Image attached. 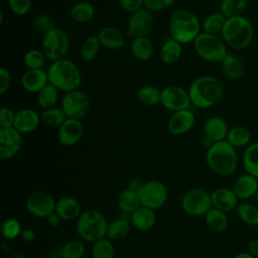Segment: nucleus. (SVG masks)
Instances as JSON below:
<instances>
[{"mask_svg":"<svg viewBox=\"0 0 258 258\" xmlns=\"http://www.w3.org/2000/svg\"><path fill=\"white\" fill-rule=\"evenodd\" d=\"M190 103L196 108L207 109L218 104L225 93L223 83L213 76L196 78L187 89Z\"/></svg>","mask_w":258,"mask_h":258,"instance_id":"nucleus-1","label":"nucleus"},{"mask_svg":"<svg viewBox=\"0 0 258 258\" xmlns=\"http://www.w3.org/2000/svg\"><path fill=\"white\" fill-rule=\"evenodd\" d=\"M206 163L218 175H232L239 163L237 150L226 140L215 142L206 151Z\"/></svg>","mask_w":258,"mask_h":258,"instance_id":"nucleus-2","label":"nucleus"},{"mask_svg":"<svg viewBox=\"0 0 258 258\" xmlns=\"http://www.w3.org/2000/svg\"><path fill=\"white\" fill-rule=\"evenodd\" d=\"M171 38L181 44L194 42L202 30V23L198 16L186 9L173 11L168 21Z\"/></svg>","mask_w":258,"mask_h":258,"instance_id":"nucleus-3","label":"nucleus"},{"mask_svg":"<svg viewBox=\"0 0 258 258\" xmlns=\"http://www.w3.org/2000/svg\"><path fill=\"white\" fill-rule=\"evenodd\" d=\"M48 82L58 91L64 93L78 90L82 84V74L79 67L69 58L52 61L47 69Z\"/></svg>","mask_w":258,"mask_h":258,"instance_id":"nucleus-4","label":"nucleus"},{"mask_svg":"<svg viewBox=\"0 0 258 258\" xmlns=\"http://www.w3.org/2000/svg\"><path fill=\"white\" fill-rule=\"evenodd\" d=\"M221 37L228 47L243 50L251 44L254 38V26L244 15L227 18Z\"/></svg>","mask_w":258,"mask_h":258,"instance_id":"nucleus-5","label":"nucleus"},{"mask_svg":"<svg viewBox=\"0 0 258 258\" xmlns=\"http://www.w3.org/2000/svg\"><path fill=\"white\" fill-rule=\"evenodd\" d=\"M108 222L104 215L95 210L89 209L77 219V233L82 240L87 242H97L107 236Z\"/></svg>","mask_w":258,"mask_h":258,"instance_id":"nucleus-6","label":"nucleus"},{"mask_svg":"<svg viewBox=\"0 0 258 258\" xmlns=\"http://www.w3.org/2000/svg\"><path fill=\"white\" fill-rule=\"evenodd\" d=\"M192 45L196 53L209 62H221L228 54L226 43L216 34L201 32Z\"/></svg>","mask_w":258,"mask_h":258,"instance_id":"nucleus-7","label":"nucleus"},{"mask_svg":"<svg viewBox=\"0 0 258 258\" xmlns=\"http://www.w3.org/2000/svg\"><path fill=\"white\" fill-rule=\"evenodd\" d=\"M70 49V36L62 28L54 27L43 35L41 50L46 59L52 61L64 58Z\"/></svg>","mask_w":258,"mask_h":258,"instance_id":"nucleus-8","label":"nucleus"},{"mask_svg":"<svg viewBox=\"0 0 258 258\" xmlns=\"http://www.w3.org/2000/svg\"><path fill=\"white\" fill-rule=\"evenodd\" d=\"M180 206L190 216H205L213 208L211 194L204 188H191L182 196Z\"/></svg>","mask_w":258,"mask_h":258,"instance_id":"nucleus-9","label":"nucleus"},{"mask_svg":"<svg viewBox=\"0 0 258 258\" xmlns=\"http://www.w3.org/2000/svg\"><path fill=\"white\" fill-rule=\"evenodd\" d=\"M90 106L89 97L79 89L64 93L60 102V108L67 118L78 120H82L88 115Z\"/></svg>","mask_w":258,"mask_h":258,"instance_id":"nucleus-10","label":"nucleus"},{"mask_svg":"<svg viewBox=\"0 0 258 258\" xmlns=\"http://www.w3.org/2000/svg\"><path fill=\"white\" fill-rule=\"evenodd\" d=\"M141 206L157 210L164 206L168 198L166 185L159 180H149L142 184L138 190Z\"/></svg>","mask_w":258,"mask_h":258,"instance_id":"nucleus-11","label":"nucleus"},{"mask_svg":"<svg viewBox=\"0 0 258 258\" xmlns=\"http://www.w3.org/2000/svg\"><path fill=\"white\" fill-rule=\"evenodd\" d=\"M56 201L53 196L46 190H35L26 199L27 211L37 217L46 219L55 212Z\"/></svg>","mask_w":258,"mask_h":258,"instance_id":"nucleus-12","label":"nucleus"},{"mask_svg":"<svg viewBox=\"0 0 258 258\" xmlns=\"http://www.w3.org/2000/svg\"><path fill=\"white\" fill-rule=\"evenodd\" d=\"M161 105L173 112L188 109L190 103L187 90L175 85H170L161 90Z\"/></svg>","mask_w":258,"mask_h":258,"instance_id":"nucleus-13","label":"nucleus"},{"mask_svg":"<svg viewBox=\"0 0 258 258\" xmlns=\"http://www.w3.org/2000/svg\"><path fill=\"white\" fill-rule=\"evenodd\" d=\"M154 17L152 11L147 8H141L131 13L128 19V32L134 37L147 36L153 29Z\"/></svg>","mask_w":258,"mask_h":258,"instance_id":"nucleus-14","label":"nucleus"},{"mask_svg":"<svg viewBox=\"0 0 258 258\" xmlns=\"http://www.w3.org/2000/svg\"><path fill=\"white\" fill-rule=\"evenodd\" d=\"M22 146V134L14 127L0 128V158L10 159Z\"/></svg>","mask_w":258,"mask_h":258,"instance_id":"nucleus-15","label":"nucleus"},{"mask_svg":"<svg viewBox=\"0 0 258 258\" xmlns=\"http://www.w3.org/2000/svg\"><path fill=\"white\" fill-rule=\"evenodd\" d=\"M84 135V125L81 120L67 118L57 130L58 141L64 146L79 143Z\"/></svg>","mask_w":258,"mask_h":258,"instance_id":"nucleus-16","label":"nucleus"},{"mask_svg":"<svg viewBox=\"0 0 258 258\" xmlns=\"http://www.w3.org/2000/svg\"><path fill=\"white\" fill-rule=\"evenodd\" d=\"M196 118L194 113L188 110L173 112L167 122V130L172 135H183L187 133L195 125Z\"/></svg>","mask_w":258,"mask_h":258,"instance_id":"nucleus-17","label":"nucleus"},{"mask_svg":"<svg viewBox=\"0 0 258 258\" xmlns=\"http://www.w3.org/2000/svg\"><path fill=\"white\" fill-rule=\"evenodd\" d=\"M213 208L221 210L225 213L236 210L239 205V199L235 195L233 188L221 186L211 192Z\"/></svg>","mask_w":258,"mask_h":258,"instance_id":"nucleus-18","label":"nucleus"},{"mask_svg":"<svg viewBox=\"0 0 258 258\" xmlns=\"http://www.w3.org/2000/svg\"><path fill=\"white\" fill-rule=\"evenodd\" d=\"M47 84H49L47 72L43 71L42 69H27L20 78V85L22 89L29 93L37 94Z\"/></svg>","mask_w":258,"mask_h":258,"instance_id":"nucleus-19","label":"nucleus"},{"mask_svg":"<svg viewBox=\"0 0 258 258\" xmlns=\"http://www.w3.org/2000/svg\"><path fill=\"white\" fill-rule=\"evenodd\" d=\"M40 122V115L35 110L30 108H24L16 112L13 127L21 134L30 133L37 129Z\"/></svg>","mask_w":258,"mask_h":258,"instance_id":"nucleus-20","label":"nucleus"},{"mask_svg":"<svg viewBox=\"0 0 258 258\" xmlns=\"http://www.w3.org/2000/svg\"><path fill=\"white\" fill-rule=\"evenodd\" d=\"M229 126L226 120L221 116H211L204 124L205 137L209 138L213 143L226 140Z\"/></svg>","mask_w":258,"mask_h":258,"instance_id":"nucleus-21","label":"nucleus"},{"mask_svg":"<svg viewBox=\"0 0 258 258\" xmlns=\"http://www.w3.org/2000/svg\"><path fill=\"white\" fill-rule=\"evenodd\" d=\"M233 190L239 200L245 201L254 198L258 190V178L245 172L237 177L233 185Z\"/></svg>","mask_w":258,"mask_h":258,"instance_id":"nucleus-22","label":"nucleus"},{"mask_svg":"<svg viewBox=\"0 0 258 258\" xmlns=\"http://www.w3.org/2000/svg\"><path fill=\"white\" fill-rule=\"evenodd\" d=\"M55 213L62 221H73L82 214V207L76 198L62 197L56 201Z\"/></svg>","mask_w":258,"mask_h":258,"instance_id":"nucleus-23","label":"nucleus"},{"mask_svg":"<svg viewBox=\"0 0 258 258\" xmlns=\"http://www.w3.org/2000/svg\"><path fill=\"white\" fill-rule=\"evenodd\" d=\"M101 46L108 49H119L125 45L126 39L123 32L115 26H105L98 33Z\"/></svg>","mask_w":258,"mask_h":258,"instance_id":"nucleus-24","label":"nucleus"},{"mask_svg":"<svg viewBox=\"0 0 258 258\" xmlns=\"http://www.w3.org/2000/svg\"><path fill=\"white\" fill-rule=\"evenodd\" d=\"M130 224L138 231H148L152 229L156 223V214L154 210L140 206L135 210L129 218Z\"/></svg>","mask_w":258,"mask_h":258,"instance_id":"nucleus-25","label":"nucleus"},{"mask_svg":"<svg viewBox=\"0 0 258 258\" xmlns=\"http://www.w3.org/2000/svg\"><path fill=\"white\" fill-rule=\"evenodd\" d=\"M221 63V72L222 74L231 81L240 80L245 73V66L242 59L233 54L229 53L224 57Z\"/></svg>","mask_w":258,"mask_h":258,"instance_id":"nucleus-26","label":"nucleus"},{"mask_svg":"<svg viewBox=\"0 0 258 258\" xmlns=\"http://www.w3.org/2000/svg\"><path fill=\"white\" fill-rule=\"evenodd\" d=\"M117 205L122 213L131 215L141 206L138 191L128 187L122 190L117 198Z\"/></svg>","mask_w":258,"mask_h":258,"instance_id":"nucleus-27","label":"nucleus"},{"mask_svg":"<svg viewBox=\"0 0 258 258\" xmlns=\"http://www.w3.org/2000/svg\"><path fill=\"white\" fill-rule=\"evenodd\" d=\"M131 52L138 60H148L153 55L154 46L147 36L134 37L131 41Z\"/></svg>","mask_w":258,"mask_h":258,"instance_id":"nucleus-28","label":"nucleus"},{"mask_svg":"<svg viewBox=\"0 0 258 258\" xmlns=\"http://www.w3.org/2000/svg\"><path fill=\"white\" fill-rule=\"evenodd\" d=\"M226 141L235 148L247 147L251 143V132L243 125H236L229 129Z\"/></svg>","mask_w":258,"mask_h":258,"instance_id":"nucleus-29","label":"nucleus"},{"mask_svg":"<svg viewBox=\"0 0 258 258\" xmlns=\"http://www.w3.org/2000/svg\"><path fill=\"white\" fill-rule=\"evenodd\" d=\"M242 164L245 172L258 178V141L250 143L242 155Z\"/></svg>","mask_w":258,"mask_h":258,"instance_id":"nucleus-30","label":"nucleus"},{"mask_svg":"<svg viewBox=\"0 0 258 258\" xmlns=\"http://www.w3.org/2000/svg\"><path fill=\"white\" fill-rule=\"evenodd\" d=\"M182 52V44L173 38L164 41L160 47V58L166 64H172L176 62Z\"/></svg>","mask_w":258,"mask_h":258,"instance_id":"nucleus-31","label":"nucleus"},{"mask_svg":"<svg viewBox=\"0 0 258 258\" xmlns=\"http://www.w3.org/2000/svg\"><path fill=\"white\" fill-rule=\"evenodd\" d=\"M205 222L209 229L217 233L225 231L229 223L227 213L221 210H218L216 208H212L205 215Z\"/></svg>","mask_w":258,"mask_h":258,"instance_id":"nucleus-32","label":"nucleus"},{"mask_svg":"<svg viewBox=\"0 0 258 258\" xmlns=\"http://www.w3.org/2000/svg\"><path fill=\"white\" fill-rule=\"evenodd\" d=\"M70 14L76 22L86 23L94 18L95 8L88 1H80L72 6Z\"/></svg>","mask_w":258,"mask_h":258,"instance_id":"nucleus-33","label":"nucleus"},{"mask_svg":"<svg viewBox=\"0 0 258 258\" xmlns=\"http://www.w3.org/2000/svg\"><path fill=\"white\" fill-rule=\"evenodd\" d=\"M226 21L227 17L222 12H213L203 20L202 30L205 33L218 35L222 32Z\"/></svg>","mask_w":258,"mask_h":258,"instance_id":"nucleus-34","label":"nucleus"},{"mask_svg":"<svg viewBox=\"0 0 258 258\" xmlns=\"http://www.w3.org/2000/svg\"><path fill=\"white\" fill-rule=\"evenodd\" d=\"M136 98L142 105L155 106L160 103L161 91L152 85H145L138 89Z\"/></svg>","mask_w":258,"mask_h":258,"instance_id":"nucleus-35","label":"nucleus"},{"mask_svg":"<svg viewBox=\"0 0 258 258\" xmlns=\"http://www.w3.org/2000/svg\"><path fill=\"white\" fill-rule=\"evenodd\" d=\"M130 227V221L123 218H118L108 225L107 237L111 241L122 240L129 235Z\"/></svg>","mask_w":258,"mask_h":258,"instance_id":"nucleus-36","label":"nucleus"},{"mask_svg":"<svg viewBox=\"0 0 258 258\" xmlns=\"http://www.w3.org/2000/svg\"><path fill=\"white\" fill-rule=\"evenodd\" d=\"M238 218L248 226L258 225V207L248 202L239 203L236 208Z\"/></svg>","mask_w":258,"mask_h":258,"instance_id":"nucleus-37","label":"nucleus"},{"mask_svg":"<svg viewBox=\"0 0 258 258\" xmlns=\"http://www.w3.org/2000/svg\"><path fill=\"white\" fill-rule=\"evenodd\" d=\"M58 100V90L51 84H47L43 89H41L36 96L37 105L42 109L46 110L55 107Z\"/></svg>","mask_w":258,"mask_h":258,"instance_id":"nucleus-38","label":"nucleus"},{"mask_svg":"<svg viewBox=\"0 0 258 258\" xmlns=\"http://www.w3.org/2000/svg\"><path fill=\"white\" fill-rule=\"evenodd\" d=\"M248 0H222L220 12L227 18L242 16L248 7Z\"/></svg>","mask_w":258,"mask_h":258,"instance_id":"nucleus-39","label":"nucleus"},{"mask_svg":"<svg viewBox=\"0 0 258 258\" xmlns=\"http://www.w3.org/2000/svg\"><path fill=\"white\" fill-rule=\"evenodd\" d=\"M40 120L41 123L45 126L58 129L67 120V116L61 108L52 107L46 110H42L40 114Z\"/></svg>","mask_w":258,"mask_h":258,"instance_id":"nucleus-40","label":"nucleus"},{"mask_svg":"<svg viewBox=\"0 0 258 258\" xmlns=\"http://www.w3.org/2000/svg\"><path fill=\"white\" fill-rule=\"evenodd\" d=\"M101 43L97 35L88 36L80 47V56L84 61L93 60L99 53Z\"/></svg>","mask_w":258,"mask_h":258,"instance_id":"nucleus-41","label":"nucleus"},{"mask_svg":"<svg viewBox=\"0 0 258 258\" xmlns=\"http://www.w3.org/2000/svg\"><path fill=\"white\" fill-rule=\"evenodd\" d=\"M93 258H115V247L108 238H103L94 243L92 248Z\"/></svg>","mask_w":258,"mask_h":258,"instance_id":"nucleus-42","label":"nucleus"},{"mask_svg":"<svg viewBox=\"0 0 258 258\" xmlns=\"http://www.w3.org/2000/svg\"><path fill=\"white\" fill-rule=\"evenodd\" d=\"M45 59L46 57L43 51L37 48H30L23 55V62L28 70L42 69Z\"/></svg>","mask_w":258,"mask_h":258,"instance_id":"nucleus-43","label":"nucleus"},{"mask_svg":"<svg viewBox=\"0 0 258 258\" xmlns=\"http://www.w3.org/2000/svg\"><path fill=\"white\" fill-rule=\"evenodd\" d=\"M86 247L81 240L68 241L60 250L62 258H82L85 255Z\"/></svg>","mask_w":258,"mask_h":258,"instance_id":"nucleus-44","label":"nucleus"},{"mask_svg":"<svg viewBox=\"0 0 258 258\" xmlns=\"http://www.w3.org/2000/svg\"><path fill=\"white\" fill-rule=\"evenodd\" d=\"M22 230L19 221L15 218H7L1 226V236L5 240H13L21 236Z\"/></svg>","mask_w":258,"mask_h":258,"instance_id":"nucleus-45","label":"nucleus"},{"mask_svg":"<svg viewBox=\"0 0 258 258\" xmlns=\"http://www.w3.org/2000/svg\"><path fill=\"white\" fill-rule=\"evenodd\" d=\"M33 27L37 32L43 33V35H44L45 33H47L48 31H50L51 29H53L56 26L53 22V19L49 15L41 13L34 17Z\"/></svg>","mask_w":258,"mask_h":258,"instance_id":"nucleus-46","label":"nucleus"},{"mask_svg":"<svg viewBox=\"0 0 258 258\" xmlns=\"http://www.w3.org/2000/svg\"><path fill=\"white\" fill-rule=\"evenodd\" d=\"M10 10L19 16L27 14L32 6V0H8Z\"/></svg>","mask_w":258,"mask_h":258,"instance_id":"nucleus-47","label":"nucleus"},{"mask_svg":"<svg viewBox=\"0 0 258 258\" xmlns=\"http://www.w3.org/2000/svg\"><path fill=\"white\" fill-rule=\"evenodd\" d=\"M16 113L7 106H4L0 110V128H10L14 126Z\"/></svg>","mask_w":258,"mask_h":258,"instance_id":"nucleus-48","label":"nucleus"},{"mask_svg":"<svg viewBox=\"0 0 258 258\" xmlns=\"http://www.w3.org/2000/svg\"><path fill=\"white\" fill-rule=\"evenodd\" d=\"M175 0H143L145 8L150 11H162L169 8Z\"/></svg>","mask_w":258,"mask_h":258,"instance_id":"nucleus-49","label":"nucleus"},{"mask_svg":"<svg viewBox=\"0 0 258 258\" xmlns=\"http://www.w3.org/2000/svg\"><path fill=\"white\" fill-rule=\"evenodd\" d=\"M11 75L10 73L5 69L1 68L0 69V94L3 95L5 94L10 86H11Z\"/></svg>","mask_w":258,"mask_h":258,"instance_id":"nucleus-50","label":"nucleus"},{"mask_svg":"<svg viewBox=\"0 0 258 258\" xmlns=\"http://www.w3.org/2000/svg\"><path fill=\"white\" fill-rule=\"evenodd\" d=\"M120 5L125 11L133 13L141 9L144 2L143 0H120Z\"/></svg>","mask_w":258,"mask_h":258,"instance_id":"nucleus-51","label":"nucleus"},{"mask_svg":"<svg viewBox=\"0 0 258 258\" xmlns=\"http://www.w3.org/2000/svg\"><path fill=\"white\" fill-rule=\"evenodd\" d=\"M248 252L253 255L255 258H258V239H252L248 242L247 245Z\"/></svg>","mask_w":258,"mask_h":258,"instance_id":"nucleus-52","label":"nucleus"},{"mask_svg":"<svg viewBox=\"0 0 258 258\" xmlns=\"http://www.w3.org/2000/svg\"><path fill=\"white\" fill-rule=\"evenodd\" d=\"M46 221H47V223H48L49 226L55 228V227H58V226H59V224H60V222H61L62 220H61V219L58 217V215L54 212L53 214H51L49 217L46 218Z\"/></svg>","mask_w":258,"mask_h":258,"instance_id":"nucleus-53","label":"nucleus"},{"mask_svg":"<svg viewBox=\"0 0 258 258\" xmlns=\"http://www.w3.org/2000/svg\"><path fill=\"white\" fill-rule=\"evenodd\" d=\"M21 237H22V239H24L25 241H32V240H34V238H35V232L33 231V230H31V229H25V230H23L22 231V233H21Z\"/></svg>","mask_w":258,"mask_h":258,"instance_id":"nucleus-54","label":"nucleus"},{"mask_svg":"<svg viewBox=\"0 0 258 258\" xmlns=\"http://www.w3.org/2000/svg\"><path fill=\"white\" fill-rule=\"evenodd\" d=\"M234 258H255L253 255H251L248 251L246 252H240V253H238L237 255H235V257Z\"/></svg>","mask_w":258,"mask_h":258,"instance_id":"nucleus-55","label":"nucleus"},{"mask_svg":"<svg viewBox=\"0 0 258 258\" xmlns=\"http://www.w3.org/2000/svg\"><path fill=\"white\" fill-rule=\"evenodd\" d=\"M254 201H255L256 205L258 206V190H257V192H256V194H255V196H254Z\"/></svg>","mask_w":258,"mask_h":258,"instance_id":"nucleus-56","label":"nucleus"}]
</instances>
